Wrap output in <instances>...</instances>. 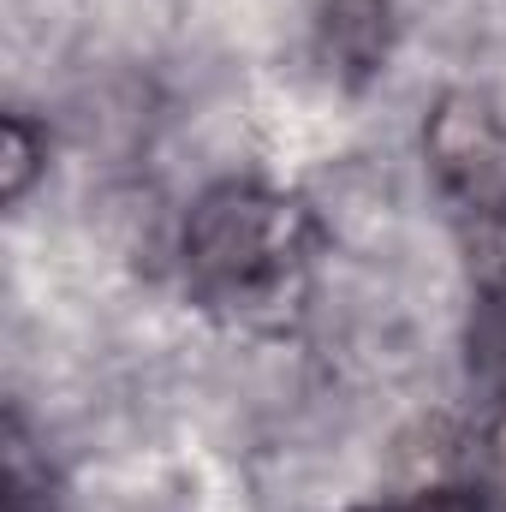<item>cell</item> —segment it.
Segmentation results:
<instances>
[{
	"label": "cell",
	"instance_id": "cell-4",
	"mask_svg": "<svg viewBox=\"0 0 506 512\" xmlns=\"http://www.w3.org/2000/svg\"><path fill=\"white\" fill-rule=\"evenodd\" d=\"M30 167H36V143H30V126H24V120H6V191H12V197L24 191Z\"/></svg>",
	"mask_w": 506,
	"mask_h": 512
},
{
	"label": "cell",
	"instance_id": "cell-5",
	"mask_svg": "<svg viewBox=\"0 0 506 512\" xmlns=\"http://www.w3.org/2000/svg\"><path fill=\"white\" fill-rule=\"evenodd\" d=\"M381 512H489V507L477 495H465V489H435V495H417L405 507H381Z\"/></svg>",
	"mask_w": 506,
	"mask_h": 512
},
{
	"label": "cell",
	"instance_id": "cell-2",
	"mask_svg": "<svg viewBox=\"0 0 506 512\" xmlns=\"http://www.w3.org/2000/svg\"><path fill=\"white\" fill-rule=\"evenodd\" d=\"M322 36H328V54L346 72H370L387 54V0H328L322 6Z\"/></svg>",
	"mask_w": 506,
	"mask_h": 512
},
{
	"label": "cell",
	"instance_id": "cell-3",
	"mask_svg": "<svg viewBox=\"0 0 506 512\" xmlns=\"http://www.w3.org/2000/svg\"><path fill=\"white\" fill-rule=\"evenodd\" d=\"M471 358L489 382H506V292L489 298L477 310V328H471Z\"/></svg>",
	"mask_w": 506,
	"mask_h": 512
},
{
	"label": "cell",
	"instance_id": "cell-1",
	"mask_svg": "<svg viewBox=\"0 0 506 512\" xmlns=\"http://www.w3.org/2000/svg\"><path fill=\"white\" fill-rule=\"evenodd\" d=\"M316 256V221L268 185H215L185 221V280L203 304H280Z\"/></svg>",
	"mask_w": 506,
	"mask_h": 512
}]
</instances>
